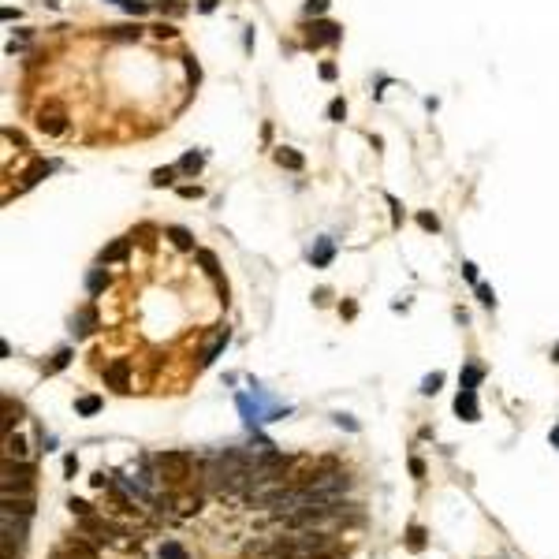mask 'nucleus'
Segmentation results:
<instances>
[{
	"mask_svg": "<svg viewBox=\"0 0 559 559\" xmlns=\"http://www.w3.org/2000/svg\"><path fill=\"white\" fill-rule=\"evenodd\" d=\"M332 0H306V15H325Z\"/></svg>",
	"mask_w": 559,
	"mask_h": 559,
	"instance_id": "c85d7f7f",
	"label": "nucleus"
},
{
	"mask_svg": "<svg viewBox=\"0 0 559 559\" xmlns=\"http://www.w3.org/2000/svg\"><path fill=\"white\" fill-rule=\"evenodd\" d=\"M123 8H127L131 15H146V12H149V4H146V0H123Z\"/></svg>",
	"mask_w": 559,
	"mask_h": 559,
	"instance_id": "2f4dec72",
	"label": "nucleus"
},
{
	"mask_svg": "<svg viewBox=\"0 0 559 559\" xmlns=\"http://www.w3.org/2000/svg\"><path fill=\"white\" fill-rule=\"evenodd\" d=\"M63 474H68V477H75V474H79V459H75V455H68V459H63Z\"/></svg>",
	"mask_w": 559,
	"mask_h": 559,
	"instance_id": "58836bf2",
	"label": "nucleus"
},
{
	"mask_svg": "<svg viewBox=\"0 0 559 559\" xmlns=\"http://www.w3.org/2000/svg\"><path fill=\"white\" fill-rule=\"evenodd\" d=\"M105 284H109V276H105V268H98V273H90V280H86V287H90V295H98Z\"/></svg>",
	"mask_w": 559,
	"mask_h": 559,
	"instance_id": "5701e85b",
	"label": "nucleus"
},
{
	"mask_svg": "<svg viewBox=\"0 0 559 559\" xmlns=\"http://www.w3.org/2000/svg\"><path fill=\"white\" fill-rule=\"evenodd\" d=\"M328 116H332V120H336V123H339V120H343V116H347V105H343V101L336 98V101H332V105H328Z\"/></svg>",
	"mask_w": 559,
	"mask_h": 559,
	"instance_id": "72a5a7b5",
	"label": "nucleus"
},
{
	"mask_svg": "<svg viewBox=\"0 0 559 559\" xmlns=\"http://www.w3.org/2000/svg\"><path fill=\"white\" fill-rule=\"evenodd\" d=\"M157 466H160V477L171 481V485H179V481H187L190 470H194V455H190V451H160Z\"/></svg>",
	"mask_w": 559,
	"mask_h": 559,
	"instance_id": "7ed1b4c3",
	"label": "nucleus"
},
{
	"mask_svg": "<svg viewBox=\"0 0 559 559\" xmlns=\"http://www.w3.org/2000/svg\"><path fill=\"white\" fill-rule=\"evenodd\" d=\"M306 559H339V556H332V552H317V556H306Z\"/></svg>",
	"mask_w": 559,
	"mask_h": 559,
	"instance_id": "49530a36",
	"label": "nucleus"
},
{
	"mask_svg": "<svg viewBox=\"0 0 559 559\" xmlns=\"http://www.w3.org/2000/svg\"><path fill=\"white\" fill-rule=\"evenodd\" d=\"M309 257H314V265H328V261H332V239H321L317 250L309 254Z\"/></svg>",
	"mask_w": 559,
	"mask_h": 559,
	"instance_id": "aec40b11",
	"label": "nucleus"
},
{
	"mask_svg": "<svg viewBox=\"0 0 559 559\" xmlns=\"http://www.w3.org/2000/svg\"><path fill=\"white\" fill-rule=\"evenodd\" d=\"M411 474H414V477H425V462H422V459H411Z\"/></svg>",
	"mask_w": 559,
	"mask_h": 559,
	"instance_id": "37998d69",
	"label": "nucleus"
},
{
	"mask_svg": "<svg viewBox=\"0 0 559 559\" xmlns=\"http://www.w3.org/2000/svg\"><path fill=\"white\" fill-rule=\"evenodd\" d=\"M477 298H481L485 306H492V303H496V295H492V287H489V284H477Z\"/></svg>",
	"mask_w": 559,
	"mask_h": 559,
	"instance_id": "e433bc0d",
	"label": "nucleus"
},
{
	"mask_svg": "<svg viewBox=\"0 0 559 559\" xmlns=\"http://www.w3.org/2000/svg\"><path fill=\"white\" fill-rule=\"evenodd\" d=\"M75 411H79L82 418H90V414H98V411H101V399H98V395H82V399L75 403Z\"/></svg>",
	"mask_w": 559,
	"mask_h": 559,
	"instance_id": "a211bd4d",
	"label": "nucleus"
},
{
	"mask_svg": "<svg viewBox=\"0 0 559 559\" xmlns=\"http://www.w3.org/2000/svg\"><path fill=\"white\" fill-rule=\"evenodd\" d=\"M63 552L75 556V559H101V556H98V548L86 544V541H79V537H75V541H68V548H63Z\"/></svg>",
	"mask_w": 559,
	"mask_h": 559,
	"instance_id": "f8f14e48",
	"label": "nucleus"
},
{
	"mask_svg": "<svg viewBox=\"0 0 559 559\" xmlns=\"http://www.w3.org/2000/svg\"><path fill=\"white\" fill-rule=\"evenodd\" d=\"M71 362V351H60L56 358H52V365H49V373H56V369H63V365Z\"/></svg>",
	"mask_w": 559,
	"mask_h": 559,
	"instance_id": "c9c22d12",
	"label": "nucleus"
},
{
	"mask_svg": "<svg viewBox=\"0 0 559 559\" xmlns=\"http://www.w3.org/2000/svg\"><path fill=\"white\" fill-rule=\"evenodd\" d=\"M142 34V26H109V38H120V41H131Z\"/></svg>",
	"mask_w": 559,
	"mask_h": 559,
	"instance_id": "4be33fe9",
	"label": "nucleus"
},
{
	"mask_svg": "<svg viewBox=\"0 0 559 559\" xmlns=\"http://www.w3.org/2000/svg\"><path fill=\"white\" fill-rule=\"evenodd\" d=\"M131 254V239H116L109 250L101 254V265H112V261H123V257Z\"/></svg>",
	"mask_w": 559,
	"mask_h": 559,
	"instance_id": "9b49d317",
	"label": "nucleus"
},
{
	"mask_svg": "<svg viewBox=\"0 0 559 559\" xmlns=\"http://www.w3.org/2000/svg\"><path fill=\"white\" fill-rule=\"evenodd\" d=\"M213 8H217V0H198V12H206V15H209Z\"/></svg>",
	"mask_w": 559,
	"mask_h": 559,
	"instance_id": "a18cd8bd",
	"label": "nucleus"
},
{
	"mask_svg": "<svg viewBox=\"0 0 559 559\" xmlns=\"http://www.w3.org/2000/svg\"><path fill=\"white\" fill-rule=\"evenodd\" d=\"M52 559H75V556H68V552H56V556H52Z\"/></svg>",
	"mask_w": 559,
	"mask_h": 559,
	"instance_id": "09e8293b",
	"label": "nucleus"
},
{
	"mask_svg": "<svg viewBox=\"0 0 559 559\" xmlns=\"http://www.w3.org/2000/svg\"><path fill=\"white\" fill-rule=\"evenodd\" d=\"M160 12H168V15H183V12H187V4H179V0H160Z\"/></svg>",
	"mask_w": 559,
	"mask_h": 559,
	"instance_id": "cd10ccee",
	"label": "nucleus"
},
{
	"mask_svg": "<svg viewBox=\"0 0 559 559\" xmlns=\"http://www.w3.org/2000/svg\"><path fill=\"white\" fill-rule=\"evenodd\" d=\"M336 41H339V26H336V23H328V19H317V23L309 26V34H306V45H309V49L336 45Z\"/></svg>",
	"mask_w": 559,
	"mask_h": 559,
	"instance_id": "423d86ee",
	"label": "nucleus"
},
{
	"mask_svg": "<svg viewBox=\"0 0 559 559\" xmlns=\"http://www.w3.org/2000/svg\"><path fill=\"white\" fill-rule=\"evenodd\" d=\"M4 138H8V142H15V146H26V138L19 131H4Z\"/></svg>",
	"mask_w": 559,
	"mask_h": 559,
	"instance_id": "c03bdc74",
	"label": "nucleus"
},
{
	"mask_svg": "<svg viewBox=\"0 0 559 559\" xmlns=\"http://www.w3.org/2000/svg\"><path fill=\"white\" fill-rule=\"evenodd\" d=\"M160 559H187V552L176 541H168V544H160Z\"/></svg>",
	"mask_w": 559,
	"mask_h": 559,
	"instance_id": "b1692460",
	"label": "nucleus"
},
{
	"mask_svg": "<svg viewBox=\"0 0 559 559\" xmlns=\"http://www.w3.org/2000/svg\"><path fill=\"white\" fill-rule=\"evenodd\" d=\"M68 507H71V514H79V519H86V514H93V507H90L86 500H71Z\"/></svg>",
	"mask_w": 559,
	"mask_h": 559,
	"instance_id": "7c9ffc66",
	"label": "nucleus"
},
{
	"mask_svg": "<svg viewBox=\"0 0 559 559\" xmlns=\"http://www.w3.org/2000/svg\"><path fill=\"white\" fill-rule=\"evenodd\" d=\"M455 411H459L462 418H466V422H477V418H481V411H477V395H474V388H462V392H459Z\"/></svg>",
	"mask_w": 559,
	"mask_h": 559,
	"instance_id": "6e6552de",
	"label": "nucleus"
},
{
	"mask_svg": "<svg viewBox=\"0 0 559 559\" xmlns=\"http://www.w3.org/2000/svg\"><path fill=\"white\" fill-rule=\"evenodd\" d=\"M268 552L276 559H306V556H317V552H328V537L317 533V530H298L291 537H280V541L268 544Z\"/></svg>",
	"mask_w": 559,
	"mask_h": 559,
	"instance_id": "f257e3e1",
	"label": "nucleus"
},
{
	"mask_svg": "<svg viewBox=\"0 0 559 559\" xmlns=\"http://www.w3.org/2000/svg\"><path fill=\"white\" fill-rule=\"evenodd\" d=\"M71 325H75V328H71L75 336H90V332H93V309H82V314L75 317Z\"/></svg>",
	"mask_w": 559,
	"mask_h": 559,
	"instance_id": "2eb2a0df",
	"label": "nucleus"
},
{
	"mask_svg": "<svg viewBox=\"0 0 559 559\" xmlns=\"http://www.w3.org/2000/svg\"><path fill=\"white\" fill-rule=\"evenodd\" d=\"M45 171H49V164H34V168H30L26 176H23V183H26V187H30V183H38L41 176H45Z\"/></svg>",
	"mask_w": 559,
	"mask_h": 559,
	"instance_id": "473e14b6",
	"label": "nucleus"
},
{
	"mask_svg": "<svg viewBox=\"0 0 559 559\" xmlns=\"http://www.w3.org/2000/svg\"><path fill=\"white\" fill-rule=\"evenodd\" d=\"M4 514H19V519H30L34 514V503L26 496H4Z\"/></svg>",
	"mask_w": 559,
	"mask_h": 559,
	"instance_id": "1a4fd4ad",
	"label": "nucleus"
},
{
	"mask_svg": "<svg viewBox=\"0 0 559 559\" xmlns=\"http://www.w3.org/2000/svg\"><path fill=\"white\" fill-rule=\"evenodd\" d=\"M4 459H26V436L8 433L4 436Z\"/></svg>",
	"mask_w": 559,
	"mask_h": 559,
	"instance_id": "9d476101",
	"label": "nucleus"
},
{
	"mask_svg": "<svg viewBox=\"0 0 559 559\" xmlns=\"http://www.w3.org/2000/svg\"><path fill=\"white\" fill-rule=\"evenodd\" d=\"M0 485H4V496H26L34 489V466H26L23 459H4Z\"/></svg>",
	"mask_w": 559,
	"mask_h": 559,
	"instance_id": "f03ea898",
	"label": "nucleus"
},
{
	"mask_svg": "<svg viewBox=\"0 0 559 559\" xmlns=\"http://www.w3.org/2000/svg\"><path fill=\"white\" fill-rule=\"evenodd\" d=\"M418 224H422L425 231H440V220L433 217V213H418Z\"/></svg>",
	"mask_w": 559,
	"mask_h": 559,
	"instance_id": "c756f323",
	"label": "nucleus"
},
{
	"mask_svg": "<svg viewBox=\"0 0 559 559\" xmlns=\"http://www.w3.org/2000/svg\"><path fill=\"white\" fill-rule=\"evenodd\" d=\"M406 548H411V552H422V548H425V530H422V526H411V533H406Z\"/></svg>",
	"mask_w": 559,
	"mask_h": 559,
	"instance_id": "6ab92c4d",
	"label": "nucleus"
},
{
	"mask_svg": "<svg viewBox=\"0 0 559 559\" xmlns=\"http://www.w3.org/2000/svg\"><path fill=\"white\" fill-rule=\"evenodd\" d=\"M120 4H123V0H120Z\"/></svg>",
	"mask_w": 559,
	"mask_h": 559,
	"instance_id": "3c124183",
	"label": "nucleus"
},
{
	"mask_svg": "<svg viewBox=\"0 0 559 559\" xmlns=\"http://www.w3.org/2000/svg\"><path fill=\"white\" fill-rule=\"evenodd\" d=\"M171 183V168H157L153 171V187H168Z\"/></svg>",
	"mask_w": 559,
	"mask_h": 559,
	"instance_id": "f704fd0d",
	"label": "nucleus"
},
{
	"mask_svg": "<svg viewBox=\"0 0 559 559\" xmlns=\"http://www.w3.org/2000/svg\"><path fill=\"white\" fill-rule=\"evenodd\" d=\"M153 34H157V38H176V26L160 23V26H153Z\"/></svg>",
	"mask_w": 559,
	"mask_h": 559,
	"instance_id": "ea45409f",
	"label": "nucleus"
},
{
	"mask_svg": "<svg viewBox=\"0 0 559 559\" xmlns=\"http://www.w3.org/2000/svg\"><path fill=\"white\" fill-rule=\"evenodd\" d=\"M556 362H559V343H556Z\"/></svg>",
	"mask_w": 559,
	"mask_h": 559,
	"instance_id": "8fccbe9b",
	"label": "nucleus"
},
{
	"mask_svg": "<svg viewBox=\"0 0 559 559\" xmlns=\"http://www.w3.org/2000/svg\"><path fill=\"white\" fill-rule=\"evenodd\" d=\"M164 235L171 239V246H179V250H194V235H190L187 228H168Z\"/></svg>",
	"mask_w": 559,
	"mask_h": 559,
	"instance_id": "4468645a",
	"label": "nucleus"
},
{
	"mask_svg": "<svg viewBox=\"0 0 559 559\" xmlns=\"http://www.w3.org/2000/svg\"><path fill=\"white\" fill-rule=\"evenodd\" d=\"M19 414H23V406H19V403H12V399H4V436L12 433V429H15Z\"/></svg>",
	"mask_w": 559,
	"mask_h": 559,
	"instance_id": "f3484780",
	"label": "nucleus"
},
{
	"mask_svg": "<svg viewBox=\"0 0 559 559\" xmlns=\"http://www.w3.org/2000/svg\"><path fill=\"white\" fill-rule=\"evenodd\" d=\"M183 63H187V75H190V82H198V79H201V71H198L194 56H183Z\"/></svg>",
	"mask_w": 559,
	"mask_h": 559,
	"instance_id": "4c0bfd02",
	"label": "nucleus"
},
{
	"mask_svg": "<svg viewBox=\"0 0 559 559\" xmlns=\"http://www.w3.org/2000/svg\"><path fill=\"white\" fill-rule=\"evenodd\" d=\"M105 384H109L112 392H127V388H131V362L116 358L112 365H105Z\"/></svg>",
	"mask_w": 559,
	"mask_h": 559,
	"instance_id": "0eeeda50",
	"label": "nucleus"
},
{
	"mask_svg": "<svg viewBox=\"0 0 559 559\" xmlns=\"http://www.w3.org/2000/svg\"><path fill=\"white\" fill-rule=\"evenodd\" d=\"M224 343H228V328L217 332V339L209 343V351H206V354H201V365H213V358H217V354L224 351Z\"/></svg>",
	"mask_w": 559,
	"mask_h": 559,
	"instance_id": "dca6fc26",
	"label": "nucleus"
},
{
	"mask_svg": "<svg viewBox=\"0 0 559 559\" xmlns=\"http://www.w3.org/2000/svg\"><path fill=\"white\" fill-rule=\"evenodd\" d=\"M477 381H481V369L477 365H466V373H462V388H474Z\"/></svg>",
	"mask_w": 559,
	"mask_h": 559,
	"instance_id": "bb28decb",
	"label": "nucleus"
},
{
	"mask_svg": "<svg viewBox=\"0 0 559 559\" xmlns=\"http://www.w3.org/2000/svg\"><path fill=\"white\" fill-rule=\"evenodd\" d=\"M276 164L280 168H291V171H298V168H303V153H295V149H276Z\"/></svg>",
	"mask_w": 559,
	"mask_h": 559,
	"instance_id": "ddd939ff",
	"label": "nucleus"
},
{
	"mask_svg": "<svg viewBox=\"0 0 559 559\" xmlns=\"http://www.w3.org/2000/svg\"><path fill=\"white\" fill-rule=\"evenodd\" d=\"M82 533H93V541H98V544H112V541H120V537H123L120 526L109 522V519H98V514H86V519H82Z\"/></svg>",
	"mask_w": 559,
	"mask_h": 559,
	"instance_id": "20e7f679",
	"label": "nucleus"
},
{
	"mask_svg": "<svg viewBox=\"0 0 559 559\" xmlns=\"http://www.w3.org/2000/svg\"><path fill=\"white\" fill-rule=\"evenodd\" d=\"M552 444H556V447H559V425H556V429H552Z\"/></svg>",
	"mask_w": 559,
	"mask_h": 559,
	"instance_id": "de8ad7c7",
	"label": "nucleus"
},
{
	"mask_svg": "<svg viewBox=\"0 0 559 559\" xmlns=\"http://www.w3.org/2000/svg\"><path fill=\"white\" fill-rule=\"evenodd\" d=\"M440 384H444V373H433V377H425V381H422V392H425V395H433V392H440Z\"/></svg>",
	"mask_w": 559,
	"mask_h": 559,
	"instance_id": "a878e982",
	"label": "nucleus"
},
{
	"mask_svg": "<svg viewBox=\"0 0 559 559\" xmlns=\"http://www.w3.org/2000/svg\"><path fill=\"white\" fill-rule=\"evenodd\" d=\"M321 79H325V82L336 79V63H321Z\"/></svg>",
	"mask_w": 559,
	"mask_h": 559,
	"instance_id": "a19ab883",
	"label": "nucleus"
},
{
	"mask_svg": "<svg viewBox=\"0 0 559 559\" xmlns=\"http://www.w3.org/2000/svg\"><path fill=\"white\" fill-rule=\"evenodd\" d=\"M38 131L49 135V138H60L63 131H68V116H63V109H56V105L41 109L38 112Z\"/></svg>",
	"mask_w": 559,
	"mask_h": 559,
	"instance_id": "39448f33",
	"label": "nucleus"
},
{
	"mask_svg": "<svg viewBox=\"0 0 559 559\" xmlns=\"http://www.w3.org/2000/svg\"><path fill=\"white\" fill-rule=\"evenodd\" d=\"M198 261H201V268H206L213 280H220V265H217V257H213L209 250H198Z\"/></svg>",
	"mask_w": 559,
	"mask_h": 559,
	"instance_id": "412c9836",
	"label": "nucleus"
},
{
	"mask_svg": "<svg viewBox=\"0 0 559 559\" xmlns=\"http://www.w3.org/2000/svg\"><path fill=\"white\" fill-rule=\"evenodd\" d=\"M179 168H183V171H190V176H194V171L201 168V153H187V157L179 160Z\"/></svg>",
	"mask_w": 559,
	"mask_h": 559,
	"instance_id": "393cba45",
	"label": "nucleus"
},
{
	"mask_svg": "<svg viewBox=\"0 0 559 559\" xmlns=\"http://www.w3.org/2000/svg\"><path fill=\"white\" fill-rule=\"evenodd\" d=\"M462 276H466L470 284H477V265H470V261H466V265H462Z\"/></svg>",
	"mask_w": 559,
	"mask_h": 559,
	"instance_id": "79ce46f5",
	"label": "nucleus"
}]
</instances>
